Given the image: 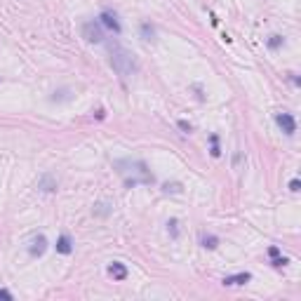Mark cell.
I'll return each mask as SVG.
<instances>
[{
    "label": "cell",
    "mask_w": 301,
    "mask_h": 301,
    "mask_svg": "<svg viewBox=\"0 0 301 301\" xmlns=\"http://www.w3.org/2000/svg\"><path fill=\"white\" fill-rule=\"evenodd\" d=\"M116 170L129 188L137 184H153V174L141 160H116Z\"/></svg>",
    "instance_id": "cell-1"
},
{
    "label": "cell",
    "mask_w": 301,
    "mask_h": 301,
    "mask_svg": "<svg viewBox=\"0 0 301 301\" xmlns=\"http://www.w3.org/2000/svg\"><path fill=\"white\" fill-rule=\"evenodd\" d=\"M111 66H113V71L122 78L132 76V71L137 69L132 52L125 50V47H120V45H111Z\"/></svg>",
    "instance_id": "cell-2"
},
{
    "label": "cell",
    "mask_w": 301,
    "mask_h": 301,
    "mask_svg": "<svg viewBox=\"0 0 301 301\" xmlns=\"http://www.w3.org/2000/svg\"><path fill=\"white\" fill-rule=\"evenodd\" d=\"M83 38L87 43H102L104 40V33H102V26L96 21H85L83 24Z\"/></svg>",
    "instance_id": "cell-3"
},
{
    "label": "cell",
    "mask_w": 301,
    "mask_h": 301,
    "mask_svg": "<svg viewBox=\"0 0 301 301\" xmlns=\"http://www.w3.org/2000/svg\"><path fill=\"white\" fill-rule=\"evenodd\" d=\"M276 122H278V127H280L287 137H292V135L296 132V122H294V118L289 116V113H278V116H276Z\"/></svg>",
    "instance_id": "cell-4"
},
{
    "label": "cell",
    "mask_w": 301,
    "mask_h": 301,
    "mask_svg": "<svg viewBox=\"0 0 301 301\" xmlns=\"http://www.w3.org/2000/svg\"><path fill=\"white\" fill-rule=\"evenodd\" d=\"M99 19H102V24L106 26V28H111L113 33H120V31H122V26H120V21H118V14H116V12H111V10H104Z\"/></svg>",
    "instance_id": "cell-5"
},
{
    "label": "cell",
    "mask_w": 301,
    "mask_h": 301,
    "mask_svg": "<svg viewBox=\"0 0 301 301\" xmlns=\"http://www.w3.org/2000/svg\"><path fill=\"white\" fill-rule=\"evenodd\" d=\"M45 250H47V240L43 236L36 238V240L31 243V247H28V252H31L33 256H43V254H45Z\"/></svg>",
    "instance_id": "cell-6"
},
{
    "label": "cell",
    "mask_w": 301,
    "mask_h": 301,
    "mask_svg": "<svg viewBox=\"0 0 301 301\" xmlns=\"http://www.w3.org/2000/svg\"><path fill=\"white\" fill-rule=\"evenodd\" d=\"M109 273L113 276V280H125L127 278V269H125V263H120V261H113L109 266Z\"/></svg>",
    "instance_id": "cell-7"
},
{
    "label": "cell",
    "mask_w": 301,
    "mask_h": 301,
    "mask_svg": "<svg viewBox=\"0 0 301 301\" xmlns=\"http://www.w3.org/2000/svg\"><path fill=\"white\" fill-rule=\"evenodd\" d=\"M252 280V276L250 273H238V276H226L224 278V285H245V282H250Z\"/></svg>",
    "instance_id": "cell-8"
},
{
    "label": "cell",
    "mask_w": 301,
    "mask_h": 301,
    "mask_svg": "<svg viewBox=\"0 0 301 301\" xmlns=\"http://www.w3.org/2000/svg\"><path fill=\"white\" fill-rule=\"evenodd\" d=\"M57 252H59V254H71V252H73V243H71L69 236H59V240H57Z\"/></svg>",
    "instance_id": "cell-9"
},
{
    "label": "cell",
    "mask_w": 301,
    "mask_h": 301,
    "mask_svg": "<svg viewBox=\"0 0 301 301\" xmlns=\"http://www.w3.org/2000/svg\"><path fill=\"white\" fill-rule=\"evenodd\" d=\"M200 245L207 247V250H214V247L219 245V238L217 236H203V238H200Z\"/></svg>",
    "instance_id": "cell-10"
},
{
    "label": "cell",
    "mask_w": 301,
    "mask_h": 301,
    "mask_svg": "<svg viewBox=\"0 0 301 301\" xmlns=\"http://www.w3.org/2000/svg\"><path fill=\"white\" fill-rule=\"evenodd\" d=\"M40 188H43V191H54V188H57V181L52 179L50 174H45V177L40 179Z\"/></svg>",
    "instance_id": "cell-11"
},
{
    "label": "cell",
    "mask_w": 301,
    "mask_h": 301,
    "mask_svg": "<svg viewBox=\"0 0 301 301\" xmlns=\"http://www.w3.org/2000/svg\"><path fill=\"white\" fill-rule=\"evenodd\" d=\"M141 38L144 40H153L155 38V28L151 24H141Z\"/></svg>",
    "instance_id": "cell-12"
},
{
    "label": "cell",
    "mask_w": 301,
    "mask_h": 301,
    "mask_svg": "<svg viewBox=\"0 0 301 301\" xmlns=\"http://www.w3.org/2000/svg\"><path fill=\"white\" fill-rule=\"evenodd\" d=\"M162 191L165 193H181V184L179 181H172V184L167 181V184H162Z\"/></svg>",
    "instance_id": "cell-13"
},
{
    "label": "cell",
    "mask_w": 301,
    "mask_h": 301,
    "mask_svg": "<svg viewBox=\"0 0 301 301\" xmlns=\"http://www.w3.org/2000/svg\"><path fill=\"white\" fill-rule=\"evenodd\" d=\"M282 43H285V38H282V36H271V38H269V47H271V50H278V47H282Z\"/></svg>",
    "instance_id": "cell-14"
},
{
    "label": "cell",
    "mask_w": 301,
    "mask_h": 301,
    "mask_svg": "<svg viewBox=\"0 0 301 301\" xmlns=\"http://www.w3.org/2000/svg\"><path fill=\"white\" fill-rule=\"evenodd\" d=\"M210 141H212V151H210V153L214 155V158H219V155H221V151H219V137H217V135H212V137H210Z\"/></svg>",
    "instance_id": "cell-15"
},
{
    "label": "cell",
    "mask_w": 301,
    "mask_h": 301,
    "mask_svg": "<svg viewBox=\"0 0 301 301\" xmlns=\"http://www.w3.org/2000/svg\"><path fill=\"white\" fill-rule=\"evenodd\" d=\"M177 125H179V129H184V132H188V135H191V122H186V120H179L177 122Z\"/></svg>",
    "instance_id": "cell-16"
},
{
    "label": "cell",
    "mask_w": 301,
    "mask_h": 301,
    "mask_svg": "<svg viewBox=\"0 0 301 301\" xmlns=\"http://www.w3.org/2000/svg\"><path fill=\"white\" fill-rule=\"evenodd\" d=\"M167 226H170V231H172V236H174V238L179 236V231H177V219H172V221H170Z\"/></svg>",
    "instance_id": "cell-17"
},
{
    "label": "cell",
    "mask_w": 301,
    "mask_h": 301,
    "mask_svg": "<svg viewBox=\"0 0 301 301\" xmlns=\"http://www.w3.org/2000/svg\"><path fill=\"white\" fill-rule=\"evenodd\" d=\"M299 179H292V181H289V191H292V193H296V191H299Z\"/></svg>",
    "instance_id": "cell-18"
},
{
    "label": "cell",
    "mask_w": 301,
    "mask_h": 301,
    "mask_svg": "<svg viewBox=\"0 0 301 301\" xmlns=\"http://www.w3.org/2000/svg\"><path fill=\"white\" fill-rule=\"evenodd\" d=\"M0 299H12V294H10V292H7V289H0Z\"/></svg>",
    "instance_id": "cell-19"
},
{
    "label": "cell",
    "mask_w": 301,
    "mask_h": 301,
    "mask_svg": "<svg viewBox=\"0 0 301 301\" xmlns=\"http://www.w3.org/2000/svg\"><path fill=\"white\" fill-rule=\"evenodd\" d=\"M269 254H271V259H273V256H280V250H278V247H269Z\"/></svg>",
    "instance_id": "cell-20"
}]
</instances>
